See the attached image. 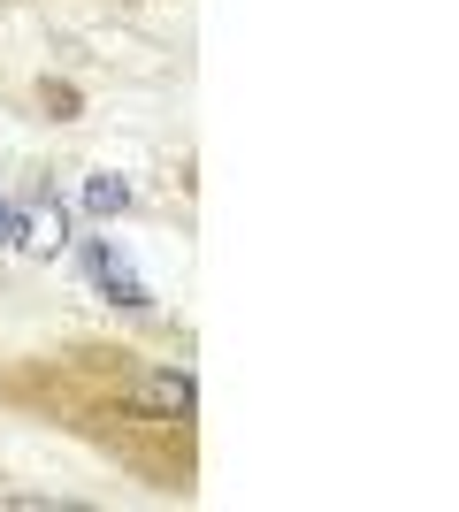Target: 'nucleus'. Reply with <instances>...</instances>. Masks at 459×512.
Masks as SVG:
<instances>
[{
  "mask_svg": "<svg viewBox=\"0 0 459 512\" xmlns=\"http://www.w3.org/2000/svg\"><path fill=\"white\" fill-rule=\"evenodd\" d=\"M8 245H16V207L0 199V253H8Z\"/></svg>",
  "mask_w": 459,
  "mask_h": 512,
  "instance_id": "obj_5",
  "label": "nucleus"
},
{
  "mask_svg": "<svg viewBox=\"0 0 459 512\" xmlns=\"http://www.w3.org/2000/svg\"><path fill=\"white\" fill-rule=\"evenodd\" d=\"M16 245L23 253H62L69 245V214H62V199H31V207H16Z\"/></svg>",
  "mask_w": 459,
  "mask_h": 512,
  "instance_id": "obj_2",
  "label": "nucleus"
},
{
  "mask_svg": "<svg viewBox=\"0 0 459 512\" xmlns=\"http://www.w3.org/2000/svg\"><path fill=\"white\" fill-rule=\"evenodd\" d=\"M85 276H92V291H108V299L131 306V314H146V306H153V291L138 283V268L115 253L108 237H85Z\"/></svg>",
  "mask_w": 459,
  "mask_h": 512,
  "instance_id": "obj_1",
  "label": "nucleus"
},
{
  "mask_svg": "<svg viewBox=\"0 0 459 512\" xmlns=\"http://www.w3.org/2000/svg\"><path fill=\"white\" fill-rule=\"evenodd\" d=\"M85 207L100 214V222H108V214H123V207H131V184H123V176H108V169H100V176H85Z\"/></svg>",
  "mask_w": 459,
  "mask_h": 512,
  "instance_id": "obj_4",
  "label": "nucleus"
},
{
  "mask_svg": "<svg viewBox=\"0 0 459 512\" xmlns=\"http://www.w3.org/2000/svg\"><path fill=\"white\" fill-rule=\"evenodd\" d=\"M138 406L184 421V413H192V375H146V383H138Z\"/></svg>",
  "mask_w": 459,
  "mask_h": 512,
  "instance_id": "obj_3",
  "label": "nucleus"
}]
</instances>
